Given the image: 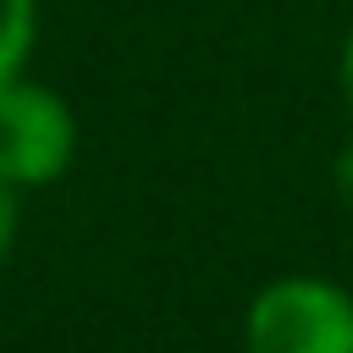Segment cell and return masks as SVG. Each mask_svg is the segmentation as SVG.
I'll return each instance as SVG.
<instances>
[{
    "label": "cell",
    "mask_w": 353,
    "mask_h": 353,
    "mask_svg": "<svg viewBox=\"0 0 353 353\" xmlns=\"http://www.w3.org/2000/svg\"><path fill=\"white\" fill-rule=\"evenodd\" d=\"M342 99H347V110H353V33H347V44H342Z\"/></svg>",
    "instance_id": "cell-6"
},
{
    "label": "cell",
    "mask_w": 353,
    "mask_h": 353,
    "mask_svg": "<svg viewBox=\"0 0 353 353\" xmlns=\"http://www.w3.org/2000/svg\"><path fill=\"white\" fill-rule=\"evenodd\" d=\"M331 182H336V193L353 204V138L336 149V165H331Z\"/></svg>",
    "instance_id": "cell-5"
},
{
    "label": "cell",
    "mask_w": 353,
    "mask_h": 353,
    "mask_svg": "<svg viewBox=\"0 0 353 353\" xmlns=\"http://www.w3.org/2000/svg\"><path fill=\"white\" fill-rule=\"evenodd\" d=\"M72 110L39 83H0V171L17 188L55 182L72 160Z\"/></svg>",
    "instance_id": "cell-2"
},
{
    "label": "cell",
    "mask_w": 353,
    "mask_h": 353,
    "mask_svg": "<svg viewBox=\"0 0 353 353\" xmlns=\"http://www.w3.org/2000/svg\"><path fill=\"white\" fill-rule=\"evenodd\" d=\"M33 44V0H0V83L17 77Z\"/></svg>",
    "instance_id": "cell-3"
},
{
    "label": "cell",
    "mask_w": 353,
    "mask_h": 353,
    "mask_svg": "<svg viewBox=\"0 0 353 353\" xmlns=\"http://www.w3.org/2000/svg\"><path fill=\"white\" fill-rule=\"evenodd\" d=\"M11 232H17V182L0 171V254L11 248Z\"/></svg>",
    "instance_id": "cell-4"
},
{
    "label": "cell",
    "mask_w": 353,
    "mask_h": 353,
    "mask_svg": "<svg viewBox=\"0 0 353 353\" xmlns=\"http://www.w3.org/2000/svg\"><path fill=\"white\" fill-rule=\"evenodd\" d=\"M248 353H353V298L320 276L270 281L243 320Z\"/></svg>",
    "instance_id": "cell-1"
}]
</instances>
